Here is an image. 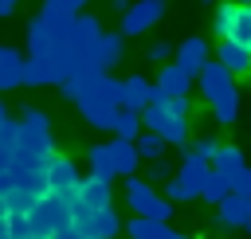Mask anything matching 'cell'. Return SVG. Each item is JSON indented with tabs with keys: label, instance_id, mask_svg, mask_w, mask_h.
I'll return each mask as SVG.
<instances>
[{
	"label": "cell",
	"instance_id": "6da1fadb",
	"mask_svg": "<svg viewBox=\"0 0 251 239\" xmlns=\"http://www.w3.org/2000/svg\"><path fill=\"white\" fill-rule=\"evenodd\" d=\"M59 94L71 98L82 114V121H90L94 129H110L114 114H118V78L110 71H78L75 78L59 82Z\"/></svg>",
	"mask_w": 251,
	"mask_h": 239
},
{
	"label": "cell",
	"instance_id": "7a4b0ae2",
	"mask_svg": "<svg viewBox=\"0 0 251 239\" xmlns=\"http://www.w3.org/2000/svg\"><path fill=\"white\" fill-rule=\"evenodd\" d=\"M196 86H200V98L212 106V118L220 125H231L239 118V86H235V74L220 63V59H208L196 74Z\"/></svg>",
	"mask_w": 251,
	"mask_h": 239
},
{
	"label": "cell",
	"instance_id": "3957f363",
	"mask_svg": "<svg viewBox=\"0 0 251 239\" xmlns=\"http://www.w3.org/2000/svg\"><path fill=\"white\" fill-rule=\"evenodd\" d=\"M126 204H129V212L133 215H149V219H161V223H169L173 219V200L165 196V192H157L145 176H126Z\"/></svg>",
	"mask_w": 251,
	"mask_h": 239
},
{
	"label": "cell",
	"instance_id": "277c9868",
	"mask_svg": "<svg viewBox=\"0 0 251 239\" xmlns=\"http://www.w3.org/2000/svg\"><path fill=\"white\" fill-rule=\"evenodd\" d=\"M16 145H27V149H39V153H55V137H51V121L43 110H24L20 121H16Z\"/></svg>",
	"mask_w": 251,
	"mask_h": 239
},
{
	"label": "cell",
	"instance_id": "5b68a950",
	"mask_svg": "<svg viewBox=\"0 0 251 239\" xmlns=\"http://www.w3.org/2000/svg\"><path fill=\"white\" fill-rule=\"evenodd\" d=\"M161 16H165V0H137V4H129L126 12H122V35L126 39H137V35H145L153 24H161Z\"/></svg>",
	"mask_w": 251,
	"mask_h": 239
},
{
	"label": "cell",
	"instance_id": "8992f818",
	"mask_svg": "<svg viewBox=\"0 0 251 239\" xmlns=\"http://www.w3.org/2000/svg\"><path fill=\"white\" fill-rule=\"evenodd\" d=\"M126 51V35L122 31H102L94 43H86V67L90 71H114L122 63Z\"/></svg>",
	"mask_w": 251,
	"mask_h": 239
},
{
	"label": "cell",
	"instance_id": "52a82bcc",
	"mask_svg": "<svg viewBox=\"0 0 251 239\" xmlns=\"http://www.w3.org/2000/svg\"><path fill=\"white\" fill-rule=\"evenodd\" d=\"M78 180H82V176H78L75 161L51 153V161H47V192L59 196V200H71V196L78 192Z\"/></svg>",
	"mask_w": 251,
	"mask_h": 239
},
{
	"label": "cell",
	"instance_id": "ba28073f",
	"mask_svg": "<svg viewBox=\"0 0 251 239\" xmlns=\"http://www.w3.org/2000/svg\"><path fill=\"white\" fill-rule=\"evenodd\" d=\"M212 59V47H208V39H200V35H188V39H180L176 47H173V63L176 67H184L192 78L200 74V67Z\"/></svg>",
	"mask_w": 251,
	"mask_h": 239
},
{
	"label": "cell",
	"instance_id": "9c48e42d",
	"mask_svg": "<svg viewBox=\"0 0 251 239\" xmlns=\"http://www.w3.org/2000/svg\"><path fill=\"white\" fill-rule=\"evenodd\" d=\"M216 223H220V227H247V223H251V196L227 192V196L216 204Z\"/></svg>",
	"mask_w": 251,
	"mask_h": 239
},
{
	"label": "cell",
	"instance_id": "30bf717a",
	"mask_svg": "<svg viewBox=\"0 0 251 239\" xmlns=\"http://www.w3.org/2000/svg\"><path fill=\"white\" fill-rule=\"evenodd\" d=\"M153 98V82L145 74H126L118 78V106H129V110H145Z\"/></svg>",
	"mask_w": 251,
	"mask_h": 239
},
{
	"label": "cell",
	"instance_id": "8fae6325",
	"mask_svg": "<svg viewBox=\"0 0 251 239\" xmlns=\"http://www.w3.org/2000/svg\"><path fill=\"white\" fill-rule=\"evenodd\" d=\"M106 149H110V161H114V172H118V176H133V172H137L141 153H137L133 141H126V137H110Z\"/></svg>",
	"mask_w": 251,
	"mask_h": 239
},
{
	"label": "cell",
	"instance_id": "7c38bea8",
	"mask_svg": "<svg viewBox=\"0 0 251 239\" xmlns=\"http://www.w3.org/2000/svg\"><path fill=\"white\" fill-rule=\"evenodd\" d=\"M86 208H114V184L110 180H98V176H82L78 180V192H75Z\"/></svg>",
	"mask_w": 251,
	"mask_h": 239
},
{
	"label": "cell",
	"instance_id": "4fadbf2b",
	"mask_svg": "<svg viewBox=\"0 0 251 239\" xmlns=\"http://www.w3.org/2000/svg\"><path fill=\"white\" fill-rule=\"evenodd\" d=\"M78 227H82L90 239H114V235L122 231V219H118V212H114V208H98V212H90Z\"/></svg>",
	"mask_w": 251,
	"mask_h": 239
},
{
	"label": "cell",
	"instance_id": "5bb4252c",
	"mask_svg": "<svg viewBox=\"0 0 251 239\" xmlns=\"http://www.w3.org/2000/svg\"><path fill=\"white\" fill-rule=\"evenodd\" d=\"M24 86V55L16 47H0V94Z\"/></svg>",
	"mask_w": 251,
	"mask_h": 239
},
{
	"label": "cell",
	"instance_id": "9a60e30c",
	"mask_svg": "<svg viewBox=\"0 0 251 239\" xmlns=\"http://www.w3.org/2000/svg\"><path fill=\"white\" fill-rule=\"evenodd\" d=\"M192 82H196V78H192L184 67H176V63H165V67H161V74H157V86H161L165 94H188V90H192Z\"/></svg>",
	"mask_w": 251,
	"mask_h": 239
},
{
	"label": "cell",
	"instance_id": "2e32d148",
	"mask_svg": "<svg viewBox=\"0 0 251 239\" xmlns=\"http://www.w3.org/2000/svg\"><path fill=\"white\" fill-rule=\"evenodd\" d=\"M220 63H224L231 74H251V51L239 47L235 39H220Z\"/></svg>",
	"mask_w": 251,
	"mask_h": 239
},
{
	"label": "cell",
	"instance_id": "e0dca14e",
	"mask_svg": "<svg viewBox=\"0 0 251 239\" xmlns=\"http://www.w3.org/2000/svg\"><path fill=\"white\" fill-rule=\"evenodd\" d=\"M145 125H141V110H129V106H118V114H114V125H110V133L114 137H126V141H137V133H141Z\"/></svg>",
	"mask_w": 251,
	"mask_h": 239
},
{
	"label": "cell",
	"instance_id": "ac0fdd59",
	"mask_svg": "<svg viewBox=\"0 0 251 239\" xmlns=\"http://www.w3.org/2000/svg\"><path fill=\"white\" fill-rule=\"evenodd\" d=\"M24 86H55V82H51V63H47V55H27V59H24Z\"/></svg>",
	"mask_w": 251,
	"mask_h": 239
},
{
	"label": "cell",
	"instance_id": "d6986e66",
	"mask_svg": "<svg viewBox=\"0 0 251 239\" xmlns=\"http://www.w3.org/2000/svg\"><path fill=\"white\" fill-rule=\"evenodd\" d=\"M86 165H90V176H98V180H118V172H114V161H110V149H106V141L86 149Z\"/></svg>",
	"mask_w": 251,
	"mask_h": 239
},
{
	"label": "cell",
	"instance_id": "ffe728a7",
	"mask_svg": "<svg viewBox=\"0 0 251 239\" xmlns=\"http://www.w3.org/2000/svg\"><path fill=\"white\" fill-rule=\"evenodd\" d=\"M247 161H243V149L239 145H220L216 149V157H212V168L216 172H224V176H231V172H239Z\"/></svg>",
	"mask_w": 251,
	"mask_h": 239
},
{
	"label": "cell",
	"instance_id": "44dd1931",
	"mask_svg": "<svg viewBox=\"0 0 251 239\" xmlns=\"http://www.w3.org/2000/svg\"><path fill=\"white\" fill-rule=\"evenodd\" d=\"M137 153H141V161H157V157H165V149H169V141L157 133V129H141L137 133Z\"/></svg>",
	"mask_w": 251,
	"mask_h": 239
},
{
	"label": "cell",
	"instance_id": "7402d4cb",
	"mask_svg": "<svg viewBox=\"0 0 251 239\" xmlns=\"http://www.w3.org/2000/svg\"><path fill=\"white\" fill-rule=\"evenodd\" d=\"M224 39H235L239 47H247V51H251V4H239L235 20H231V31H227Z\"/></svg>",
	"mask_w": 251,
	"mask_h": 239
},
{
	"label": "cell",
	"instance_id": "603a6c76",
	"mask_svg": "<svg viewBox=\"0 0 251 239\" xmlns=\"http://www.w3.org/2000/svg\"><path fill=\"white\" fill-rule=\"evenodd\" d=\"M227 192H231V184H227V176L212 168V172L204 176V188H200V200H208V204L216 208V204H220V200H224Z\"/></svg>",
	"mask_w": 251,
	"mask_h": 239
},
{
	"label": "cell",
	"instance_id": "cb8c5ba5",
	"mask_svg": "<svg viewBox=\"0 0 251 239\" xmlns=\"http://www.w3.org/2000/svg\"><path fill=\"white\" fill-rule=\"evenodd\" d=\"M235 12H239V0H224V4L216 8V16H212V31H216L220 39L231 31V20H235Z\"/></svg>",
	"mask_w": 251,
	"mask_h": 239
},
{
	"label": "cell",
	"instance_id": "d4e9b609",
	"mask_svg": "<svg viewBox=\"0 0 251 239\" xmlns=\"http://www.w3.org/2000/svg\"><path fill=\"white\" fill-rule=\"evenodd\" d=\"M161 227V219H149V215H133L126 223V235L129 239H153V231Z\"/></svg>",
	"mask_w": 251,
	"mask_h": 239
},
{
	"label": "cell",
	"instance_id": "484cf974",
	"mask_svg": "<svg viewBox=\"0 0 251 239\" xmlns=\"http://www.w3.org/2000/svg\"><path fill=\"white\" fill-rule=\"evenodd\" d=\"M145 59H149V63H169V59H173V43H165V39L149 43V47H145Z\"/></svg>",
	"mask_w": 251,
	"mask_h": 239
},
{
	"label": "cell",
	"instance_id": "4316f807",
	"mask_svg": "<svg viewBox=\"0 0 251 239\" xmlns=\"http://www.w3.org/2000/svg\"><path fill=\"white\" fill-rule=\"evenodd\" d=\"M184 145H188V141H184ZM188 149H192L196 157H208V161H212V157H216V149H220V141H216V137H196Z\"/></svg>",
	"mask_w": 251,
	"mask_h": 239
},
{
	"label": "cell",
	"instance_id": "83f0119b",
	"mask_svg": "<svg viewBox=\"0 0 251 239\" xmlns=\"http://www.w3.org/2000/svg\"><path fill=\"white\" fill-rule=\"evenodd\" d=\"M227 184H231V192H243V196H251V168L243 165L239 172H231V176H227Z\"/></svg>",
	"mask_w": 251,
	"mask_h": 239
},
{
	"label": "cell",
	"instance_id": "f1b7e54d",
	"mask_svg": "<svg viewBox=\"0 0 251 239\" xmlns=\"http://www.w3.org/2000/svg\"><path fill=\"white\" fill-rule=\"evenodd\" d=\"M169 176H173V168H169V161H165V157L149 161V176H145V180H169Z\"/></svg>",
	"mask_w": 251,
	"mask_h": 239
},
{
	"label": "cell",
	"instance_id": "f546056e",
	"mask_svg": "<svg viewBox=\"0 0 251 239\" xmlns=\"http://www.w3.org/2000/svg\"><path fill=\"white\" fill-rule=\"evenodd\" d=\"M51 239H90V235H86V231H82L78 223H63V227H59V231H55Z\"/></svg>",
	"mask_w": 251,
	"mask_h": 239
},
{
	"label": "cell",
	"instance_id": "4dcf8cb0",
	"mask_svg": "<svg viewBox=\"0 0 251 239\" xmlns=\"http://www.w3.org/2000/svg\"><path fill=\"white\" fill-rule=\"evenodd\" d=\"M47 4H51V8H63V12H75V16L86 8V0H47Z\"/></svg>",
	"mask_w": 251,
	"mask_h": 239
},
{
	"label": "cell",
	"instance_id": "1f68e13d",
	"mask_svg": "<svg viewBox=\"0 0 251 239\" xmlns=\"http://www.w3.org/2000/svg\"><path fill=\"white\" fill-rule=\"evenodd\" d=\"M153 239H188V235H180V231H173L169 223H161V227L153 231Z\"/></svg>",
	"mask_w": 251,
	"mask_h": 239
},
{
	"label": "cell",
	"instance_id": "d6a6232c",
	"mask_svg": "<svg viewBox=\"0 0 251 239\" xmlns=\"http://www.w3.org/2000/svg\"><path fill=\"white\" fill-rule=\"evenodd\" d=\"M16 4H20V0H0V20H8V16L16 12Z\"/></svg>",
	"mask_w": 251,
	"mask_h": 239
},
{
	"label": "cell",
	"instance_id": "836d02e7",
	"mask_svg": "<svg viewBox=\"0 0 251 239\" xmlns=\"http://www.w3.org/2000/svg\"><path fill=\"white\" fill-rule=\"evenodd\" d=\"M0 223H8V204H4V196H0Z\"/></svg>",
	"mask_w": 251,
	"mask_h": 239
},
{
	"label": "cell",
	"instance_id": "e575fe53",
	"mask_svg": "<svg viewBox=\"0 0 251 239\" xmlns=\"http://www.w3.org/2000/svg\"><path fill=\"white\" fill-rule=\"evenodd\" d=\"M110 4H114V8H118V12H126V8H129V4H126V0H110Z\"/></svg>",
	"mask_w": 251,
	"mask_h": 239
},
{
	"label": "cell",
	"instance_id": "d590c367",
	"mask_svg": "<svg viewBox=\"0 0 251 239\" xmlns=\"http://www.w3.org/2000/svg\"><path fill=\"white\" fill-rule=\"evenodd\" d=\"M247 231H251V223H247Z\"/></svg>",
	"mask_w": 251,
	"mask_h": 239
}]
</instances>
